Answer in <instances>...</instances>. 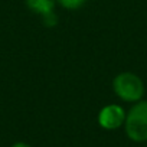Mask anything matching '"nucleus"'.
<instances>
[{"mask_svg": "<svg viewBox=\"0 0 147 147\" xmlns=\"http://www.w3.org/2000/svg\"><path fill=\"white\" fill-rule=\"evenodd\" d=\"M26 6L33 13L39 15L42 19H45L51 15H55L53 13L55 0H26Z\"/></svg>", "mask_w": 147, "mask_h": 147, "instance_id": "obj_4", "label": "nucleus"}, {"mask_svg": "<svg viewBox=\"0 0 147 147\" xmlns=\"http://www.w3.org/2000/svg\"><path fill=\"white\" fill-rule=\"evenodd\" d=\"M12 147H30L29 144H26V143H15Z\"/></svg>", "mask_w": 147, "mask_h": 147, "instance_id": "obj_6", "label": "nucleus"}, {"mask_svg": "<svg viewBox=\"0 0 147 147\" xmlns=\"http://www.w3.org/2000/svg\"><path fill=\"white\" fill-rule=\"evenodd\" d=\"M125 133L130 140L147 141V101H138L125 115Z\"/></svg>", "mask_w": 147, "mask_h": 147, "instance_id": "obj_2", "label": "nucleus"}, {"mask_svg": "<svg viewBox=\"0 0 147 147\" xmlns=\"http://www.w3.org/2000/svg\"><path fill=\"white\" fill-rule=\"evenodd\" d=\"M115 95L127 102H138L144 95V84L133 72H121L113 81Z\"/></svg>", "mask_w": 147, "mask_h": 147, "instance_id": "obj_1", "label": "nucleus"}, {"mask_svg": "<svg viewBox=\"0 0 147 147\" xmlns=\"http://www.w3.org/2000/svg\"><path fill=\"white\" fill-rule=\"evenodd\" d=\"M125 113L120 105H105L98 114V124L105 130H115L125 123Z\"/></svg>", "mask_w": 147, "mask_h": 147, "instance_id": "obj_3", "label": "nucleus"}, {"mask_svg": "<svg viewBox=\"0 0 147 147\" xmlns=\"http://www.w3.org/2000/svg\"><path fill=\"white\" fill-rule=\"evenodd\" d=\"M55 2L62 6L63 9H68V10H77V9H81L87 0H55Z\"/></svg>", "mask_w": 147, "mask_h": 147, "instance_id": "obj_5", "label": "nucleus"}]
</instances>
